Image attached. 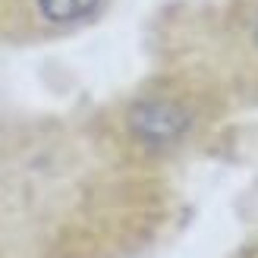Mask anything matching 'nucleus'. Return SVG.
Masks as SVG:
<instances>
[{"mask_svg":"<svg viewBox=\"0 0 258 258\" xmlns=\"http://www.w3.org/2000/svg\"><path fill=\"white\" fill-rule=\"evenodd\" d=\"M202 123V98L189 92H151L139 98L126 113L136 145L161 151L186 142Z\"/></svg>","mask_w":258,"mask_h":258,"instance_id":"obj_1","label":"nucleus"},{"mask_svg":"<svg viewBox=\"0 0 258 258\" xmlns=\"http://www.w3.org/2000/svg\"><path fill=\"white\" fill-rule=\"evenodd\" d=\"M214 25L233 76L258 92V0H224Z\"/></svg>","mask_w":258,"mask_h":258,"instance_id":"obj_2","label":"nucleus"},{"mask_svg":"<svg viewBox=\"0 0 258 258\" xmlns=\"http://www.w3.org/2000/svg\"><path fill=\"white\" fill-rule=\"evenodd\" d=\"M104 0H32V16L47 29H73L101 10Z\"/></svg>","mask_w":258,"mask_h":258,"instance_id":"obj_3","label":"nucleus"}]
</instances>
